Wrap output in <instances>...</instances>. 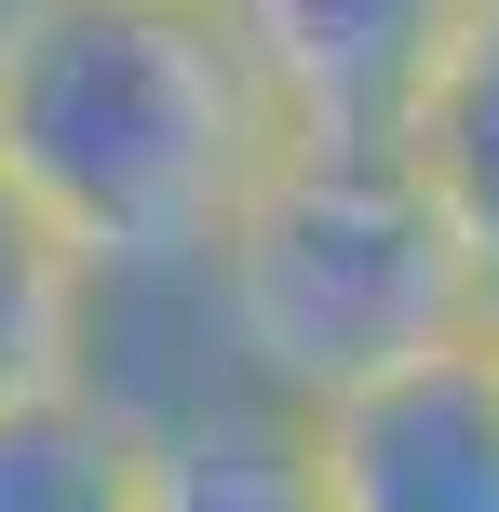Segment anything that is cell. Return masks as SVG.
<instances>
[{"label":"cell","mask_w":499,"mask_h":512,"mask_svg":"<svg viewBox=\"0 0 499 512\" xmlns=\"http://www.w3.org/2000/svg\"><path fill=\"white\" fill-rule=\"evenodd\" d=\"M270 149L216 0H0V176L95 270L203 256Z\"/></svg>","instance_id":"1"},{"label":"cell","mask_w":499,"mask_h":512,"mask_svg":"<svg viewBox=\"0 0 499 512\" xmlns=\"http://www.w3.org/2000/svg\"><path fill=\"white\" fill-rule=\"evenodd\" d=\"M216 283L257 391L284 405H324L486 310V270L459 256L392 135H284L216 230Z\"/></svg>","instance_id":"2"},{"label":"cell","mask_w":499,"mask_h":512,"mask_svg":"<svg viewBox=\"0 0 499 512\" xmlns=\"http://www.w3.org/2000/svg\"><path fill=\"white\" fill-rule=\"evenodd\" d=\"M324 499L338 512H499V337L486 310L446 324L432 351L311 405Z\"/></svg>","instance_id":"3"},{"label":"cell","mask_w":499,"mask_h":512,"mask_svg":"<svg viewBox=\"0 0 499 512\" xmlns=\"http://www.w3.org/2000/svg\"><path fill=\"white\" fill-rule=\"evenodd\" d=\"M284 135H405L419 81L486 0H216Z\"/></svg>","instance_id":"4"},{"label":"cell","mask_w":499,"mask_h":512,"mask_svg":"<svg viewBox=\"0 0 499 512\" xmlns=\"http://www.w3.org/2000/svg\"><path fill=\"white\" fill-rule=\"evenodd\" d=\"M135 512H338L324 499L311 405L284 391H216L189 418L135 432Z\"/></svg>","instance_id":"5"},{"label":"cell","mask_w":499,"mask_h":512,"mask_svg":"<svg viewBox=\"0 0 499 512\" xmlns=\"http://www.w3.org/2000/svg\"><path fill=\"white\" fill-rule=\"evenodd\" d=\"M392 149L419 162V189H432V216L459 230V256L499 283V0L446 41V68L419 81V108H405Z\"/></svg>","instance_id":"6"},{"label":"cell","mask_w":499,"mask_h":512,"mask_svg":"<svg viewBox=\"0 0 499 512\" xmlns=\"http://www.w3.org/2000/svg\"><path fill=\"white\" fill-rule=\"evenodd\" d=\"M0 512H135V418L95 378L0 405Z\"/></svg>","instance_id":"7"},{"label":"cell","mask_w":499,"mask_h":512,"mask_svg":"<svg viewBox=\"0 0 499 512\" xmlns=\"http://www.w3.org/2000/svg\"><path fill=\"white\" fill-rule=\"evenodd\" d=\"M81 324H95V256L0 176V405L81 378Z\"/></svg>","instance_id":"8"},{"label":"cell","mask_w":499,"mask_h":512,"mask_svg":"<svg viewBox=\"0 0 499 512\" xmlns=\"http://www.w3.org/2000/svg\"><path fill=\"white\" fill-rule=\"evenodd\" d=\"M486 337H499V283H486Z\"/></svg>","instance_id":"9"}]
</instances>
